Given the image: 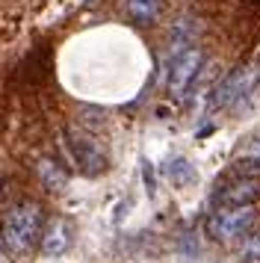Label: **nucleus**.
Returning a JSON list of instances; mask_svg holds the SVG:
<instances>
[{"instance_id":"1","label":"nucleus","mask_w":260,"mask_h":263,"mask_svg":"<svg viewBox=\"0 0 260 263\" xmlns=\"http://www.w3.org/2000/svg\"><path fill=\"white\" fill-rule=\"evenodd\" d=\"M3 246L12 254H30L35 249V242L42 237V210L39 204L24 201L18 207H12L6 219H3Z\"/></svg>"},{"instance_id":"2","label":"nucleus","mask_w":260,"mask_h":263,"mask_svg":"<svg viewBox=\"0 0 260 263\" xmlns=\"http://www.w3.org/2000/svg\"><path fill=\"white\" fill-rule=\"evenodd\" d=\"M257 80H260V65L234 68L222 83L216 86V92H213V98H210V107H234L239 101H246V98L254 92Z\"/></svg>"},{"instance_id":"3","label":"nucleus","mask_w":260,"mask_h":263,"mask_svg":"<svg viewBox=\"0 0 260 263\" xmlns=\"http://www.w3.org/2000/svg\"><path fill=\"white\" fill-rule=\"evenodd\" d=\"M68 139V151L71 157H74V163L80 166L83 175H101L106 168V154L101 151V145H98V139H95L92 133L80 130V127H68V133H65Z\"/></svg>"},{"instance_id":"4","label":"nucleus","mask_w":260,"mask_h":263,"mask_svg":"<svg viewBox=\"0 0 260 263\" xmlns=\"http://www.w3.org/2000/svg\"><path fill=\"white\" fill-rule=\"evenodd\" d=\"M201 65H204V53H201V48H187L180 50L177 57H172V68H169V92L175 98H183L189 92V86H192V80L198 77Z\"/></svg>"},{"instance_id":"5","label":"nucleus","mask_w":260,"mask_h":263,"mask_svg":"<svg viewBox=\"0 0 260 263\" xmlns=\"http://www.w3.org/2000/svg\"><path fill=\"white\" fill-rule=\"evenodd\" d=\"M254 225V210L251 204H243V207H219L216 216L210 219V234L216 239H236L239 234H246L248 228Z\"/></svg>"},{"instance_id":"6","label":"nucleus","mask_w":260,"mask_h":263,"mask_svg":"<svg viewBox=\"0 0 260 263\" xmlns=\"http://www.w3.org/2000/svg\"><path fill=\"white\" fill-rule=\"evenodd\" d=\"M260 195L257 180H236V183H228L222 190L216 192L213 201L219 207H243V204H251Z\"/></svg>"},{"instance_id":"7","label":"nucleus","mask_w":260,"mask_h":263,"mask_svg":"<svg viewBox=\"0 0 260 263\" xmlns=\"http://www.w3.org/2000/svg\"><path fill=\"white\" fill-rule=\"evenodd\" d=\"M71 246V225L65 219H53V222H47V228L42 231V251H45L47 257H59V254H65Z\"/></svg>"},{"instance_id":"8","label":"nucleus","mask_w":260,"mask_h":263,"mask_svg":"<svg viewBox=\"0 0 260 263\" xmlns=\"http://www.w3.org/2000/svg\"><path fill=\"white\" fill-rule=\"evenodd\" d=\"M35 172H39V178H42V186L50 190V192L65 190V183H68V175H65V172L59 168V163H53V160H39Z\"/></svg>"},{"instance_id":"9","label":"nucleus","mask_w":260,"mask_h":263,"mask_svg":"<svg viewBox=\"0 0 260 263\" xmlns=\"http://www.w3.org/2000/svg\"><path fill=\"white\" fill-rule=\"evenodd\" d=\"M163 9V0H127V12L136 24H154Z\"/></svg>"},{"instance_id":"10","label":"nucleus","mask_w":260,"mask_h":263,"mask_svg":"<svg viewBox=\"0 0 260 263\" xmlns=\"http://www.w3.org/2000/svg\"><path fill=\"white\" fill-rule=\"evenodd\" d=\"M192 36H195V24H192L189 18H187V21L180 18V21L175 24V30H172V39H169V53L177 57L180 50H187L189 42H192Z\"/></svg>"},{"instance_id":"11","label":"nucleus","mask_w":260,"mask_h":263,"mask_svg":"<svg viewBox=\"0 0 260 263\" xmlns=\"http://www.w3.org/2000/svg\"><path fill=\"white\" fill-rule=\"evenodd\" d=\"M169 178H172V183H177V186H187V183H195V168H192L189 160L177 157V160L169 163Z\"/></svg>"},{"instance_id":"12","label":"nucleus","mask_w":260,"mask_h":263,"mask_svg":"<svg viewBox=\"0 0 260 263\" xmlns=\"http://www.w3.org/2000/svg\"><path fill=\"white\" fill-rule=\"evenodd\" d=\"M243 257H246L248 263H251V260H260V234L251 239V242H248L246 249H243Z\"/></svg>"},{"instance_id":"13","label":"nucleus","mask_w":260,"mask_h":263,"mask_svg":"<svg viewBox=\"0 0 260 263\" xmlns=\"http://www.w3.org/2000/svg\"><path fill=\"white\" fill-rule=\"evenodd\" d=\"M257 65H260V60H257Z\"/></svg>"}]
</instances>
